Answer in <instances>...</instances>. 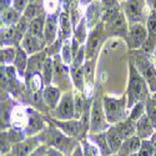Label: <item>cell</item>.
<instances>
[{"mask_svg": "<svg viewBox=\"0 0 156 156\" xmlns=\"http://www.w3.org/2000/svg\"><path fill=\"white\" fill-rule=\"evenodd\" d=\"M37 136L40 139L41 144L59 150L65 156H70L71 152L74 151V149L76 147V145L80 142L77 139L69 137L64 133H61L60 130L56 126H54L49 120H48V126Z\"/></svg>", "mask_w": 156, "mask_h": 156, "instance_id": "1", "label": "cell"}, {"mask_svg": "<svg viewBox=\"0 0 156 156\" xmlns=\"http://www.w3.org/2000/svg\"><path fill=\"white\" fill-rule=\"evenodd\" d=\"M125 95L127 98V109L130 110L135 104L140 101H146L150 99L151 93L145 81V79L140 75L134 62L129 61V84L126 87Z\"/></svg>", "mask_w": 156, "mask_h": 156, "instance_id": "2", "label": "cell"}, {"mask_svg": "<svg viewBox=\"0 0 156 156\" xmlns=\"http://www.w3.org/2000/svg\"><path fill=\"white\" fill-rule=\"evenodd\" d=\"M131 61L134 62L135 68L137 69V71L140 73V75L144 77L150 93H156V68L154 64V59L152 55L140 50H134L131 51Z\"/></svg>", "mask_w": 156, "mask_h": 156, "instance_id": "3", "label": "cell"}, {"mask_svg": "<svg viewBox=\"0 0 156 156\" xmlns=\"http://www.w3.org/2000/svg\"><path fill=\"white\" fill-rule=\"evenodd\" d=\"M102 106L106 120L110 125H115L129 118L127 98L124 94L120 98H114L110 95L102 96Z\"/></svg>", "mask_w": 156, "mask_h": 156, "instance_id": "4", "label": "cell"}, {"mask_svg": "<svg viewBox=\"0 0 156 156\" xmlns=\"http://www.w3.org/2000/svg\"><path fill=\"white\" fill-rule=\"evenodd\" d=\"M111 125L108 122L105 112H104L102 106V96L101 90L95 89V94L91 102V109H90V129L89 134H99L104 133L110 127Z\"/></svg>", "mask_w": 156, "mask_h": 156, "instance_id": "5", "label": "cell"}, {"mask_svg": "<svg viewBox=\"0 0 156 156\" xmlns=\"http://www.w3.org/2000/svg\"><path fill=\"white\" fill-rule=\"evenodd\" d=\"M120 5L129 25L146 24L147 16L150 14V8L146 0H126Z\"/></svg>", "mask_w": 156, "mask_h": 156, "instance_id": "6", "label": "cell"}, {"mask_svg": "<svg viewBox=\"0 0 156 156\" xmlns=\"http://www.w3.org/2000/svg\"><path fill=\"white\" fill-rule=\"evenodd\" d=\"M106 33L105 28H104V23L100 21L96 27L89 31L87 40L85 43V59L91 60V59H98L99 51L106 40Z\"/></svg>", "mask_w": 156, "mask_h": 156, "instance_id": "7", "label": "cell"}, {"mask_svg": "<svg viewBox=\"0 0 156 156\" xmlns=\"http://www.w3.org/2000/svg\"><path fill=\"white\" fill-rule=\"evenodd\" d=\"M54 60V76H53V85L59 87L62 93L73 91L74 85L70 76V69L66 64H64L60 54L53 58Z\"/></svg>", "mask_w": 156, "mask_h": 156, "instance_id": "8", "label": "cell"}, {"mask_svg": "<svg viewBox=\"0 0 156 156\" xmlns=\"http://www.w3.org/2000/svg\"><path fill=\"white\" fill-rule=\"evenodd\" d=\"M74 90L73 91L62 93L61 99L58 104L56 109L50 111L48 116L58 120H71L75 119V105H74Z\"/></svg>", "mask_w": 156, "mask_h": 156, "instance_id": "9", "label": "cell"}, {"mask_svg": "<svg viewBox=\"0 0 156 156\" xmlns=\"http://www.w3.org/2000/svg\"><path fill=\"white\" fill-rule=\"evenodd\" d=\"M147 37V29L145 24H133L129 25L127 35L125 36V43L130 51L140 50L146 41Z\"/></svg>", "mask_w": 156, "mask_h": 156, "instance_id": "10", "label": "cell"}, {"mask_svg": "<svg viewBox=\"0 0 156 156\" xmlns=\"http://www.w3.org/2000/svg\"><path fill=\"white\" fill-rule=\"evenodd\" d=\"M104 28H105V33L108 37H122L127 35L129 30V23L124 15L122 10L116 14L114 18L108 20L106 23H104Z\"/></svg>", "mask_w": 156, "mask_h": 156, "instance_id": "11", "label": "cell"}, {"mask_svg": "<svg viewBox=\"0 0 156 156\" xmlns=\"http://www.w3.org/2000/svg\"><path fill=\"white\" fill-rule=\"evenodd\" d=\"M46 119L53 124L54 126H56L61 133H64L66 136L69 137H74L77 139L79 141H81L84 137L83 135V129H81V124L80 120L77 119H71V120H58L54 118H50V116H46Z\"/></svg>", "mask_w": 156, "mask_h": 156, "instance_id": "12", "label": "cell"}, {"mask_svg": "<svg viewBox=\"0 0 156 156\" xmlns=\"http://www.w3.org/2000/svg\"><path fill=\"white\" fill-rule=\"evenodd\" d=\"M46 124H48V120L45 115H43L40 111H37L35 109L28 108V124H27V127L24 129V133L27 135V137L39 135L46 127Z\"/></svg>", "mask_w": 156, "mask_h": 156, "instance_id": "13", "label": "cell"}, {"mask_svg": "<svg viewBox=\"0 0 156 156\" xmlns=\"http://www.w3.org/2000/svg\"><path fill=\"white\" fill-rule=\"evenodd\" d=\"M41 145V141L39 136H29L21 142L12 145L11 151L8 154L9 156H29L33 151H35Z\"/></svg>", "mask_w": 156, "mask_h": 156, "instance_id": "14", "label": "cell"}, {"mask_svg": "<svg viewBox=\"0 0 156 156\" xmlns=\"http://www.w3.org/2000/svg\"><path fill=\"white\" fill-rule=\"evenodd\" d=\"M19 46L30 56V55H34L36 53L43 51L46 48V43H45V40L43 37H37L35 35H31V34L27 33L24 35V37L21 39Z\"/></svg>", "mask_w": 156, "mask_h": 156, "instance_id": "15", "label": "cell"}, {"mask_svg": "<svg viewBox=\"0 0 156 156\" xmlns=\"http://www.w3.org/2000/svg\"><path fill=\"white\" fill-rule=\"evenodd\" d=\"M59 16L60 14L54 15H46L45 19V28H44V40L46 43V46L51 45L58 40L59 34Z\"/></svg>", "mask_w": 156, "mask_h": 156, "instance_id": "16", "label": "cell"}, {"mask_svg": "<svg viewBox=\"0 0 156 156\" xmlns=\"http://www.w3.org/2000/svg\"><path fill=\"white\" fill-rule=\"evenodd\" d=\"M101 15H102V10H101L100 0H95V2H93L85 8L84 18L86 20V25L89 30H93L101 21Z\"/></svg>", "mask_w": 156, "mask_h": 156, "instance_id": "17", "label": "cell"}, {"mask_svg": "<svg viewBox=\"0 0 156 156\" xmlns=\"http://www.w3.org/2000/svg\"><path fill=\"white\" fill-rule=\"evenodd\" d=\"M16 104L11 101L10 98H6L0 101V131L9 130L11 127V112Z\"/></svg>", "mask_w": 156, "mask_h": 156, "instance_id": "18", "label": "cell"}, {"mask_svg": "<svg viewBox=\"0 0 156 156\" xmlns=\"http://www.w3.org/2000/svg\"><path fill=\"white\" fill-rule=\"evenodd\" d=\"M61 95H62V91L54 86V85H49V86H44L43 89V99H44V102L46 108L49 109V112L53 111L54 109H56L58 104L61 99Z\"/></svg>", "mask_w": 156, "mask_h": 156, "instance_id": "19", "label": "cell"}, {"mask_svg": "<svg viewBox=\"0 0 156 156\" xmlns=\"http://www.w3.org/2000/svg\"><path fill=\"white\" fill-rule=\"evenodd\" d=\"M21 16L23 15L20 12L14 10L11 6H6V8L0 9V30L16 25Z\"/></svg>", "mask_w": 156, "mask_h": 156, "instance_id": "20", "label": "cell"}, {"mask_svg": "<svg viewBox=\"0 0 156 156\" xmlns=\"http://www.w3.org/2000/svg\"><path fill=\"white\" fill-rule=\"evenodd\" d=\"M111 129L121 137L122 141L136 135V122L130 120L129 118L124 121H120V122L115 124V125H111Z\"/></svg>", "mask_w": 156, "mask_h": 156, "instance_id": "21", "label": "cell"}, {"mask_svg": "<svg viewBox=\"0 0 156 156\" xmlns=\"http://www.w3.org/2000/svg\"><path fill=\"white\" fill-rule=\"evenodd\" d=\"M27 124H28V108L15 105L14 110L11 112V127L24 131V129L27 127Z\"/></svg>", "mask_w": 156, "mask_h": 156, "instance_id": "22", "label": "cell"}, {"mask_svg": "<svg viewBox=\"0 0 156 156\" xmlns=\"http://www.w3.org/2000/svg\"><path fill=\"white\" fill-rule=\"evenodd\" d=\"M58 37L62 41L70 40L73 37V24L70 20V15L66 11H61L59 16V34Z\"/></svg>", "mask_w": 156, "mask_h": 156, "instance_id": "23", "label": "cell"}, {"mask_svg": "<svg viewBox=\"0 0 156 156\" xmlns=\"http://www.w3.org/2000/svg\"><path fill=\"white\" fill-rule=\"evenodd\" d=\"M154 133H155V129L149 119V116L144 114L136 121V136L140 137L141 140H149Z\"/></svg>", "mask_w": 156, "mask_h": 156, "instance_id": "24", "label": "cell"}, {"mask_svg": "<svg viewBox=\"0 0 156 156\" xmlns=\"http://www.w3.org/2000/svg\"><path fill=\"white\" fill-rule=\"evenodd\" d=\"M48 55H46V51L45 49L40 53H36L34 55H30L28 59V68H27V74H35V73H41L43 69V65L46 60Z\"/></svg>", "mask_w": 156, "mask_h": 156, "instance_id": "25", "label": "cell"}, {"mask_svg": "<svg viewBox=\"0 0 156 156\" xmlns=\"http://www.w3.org/2000/svg\"><path fill=\"white\" fill-rule=\"evenodd\" d=\"M87 140L99 149L101 156H109V155H111V151H110L109 145H108L106 131L99 133V134H89L87 135Z\"/></svg>", "mask_w": 156, "mask_h": 156, "instance_id": "26", "label": "cell"}, {"mask_svg": "<svg viewBox=\"0 0 156 156\" xmlns=\"http://www.w3.org/2000/svg\"><path fill=\"white\" fill-rule=\"evenodd\" d=\"M28 59H29V55L20 46H16V54H15L14 62H12V66L15 68L16 74L20 79L25 77V73H27V68H28Z\"/></svg>", "mask_w": 156, "mask_h": 156, "instance_id": "27", "label": "cell"}, {"mask_svg": "<svg viewBox=\"0 0 156 156\" xmlns=\"http://www.w3.org/2000/svg\"><path fill=\"white\" fill-rule=\"evenodd\" d=\"M141 146V139L135 136H131L122 141V145L118 152V156H127L131 154H137L139 149Z\"/></svg>", "mask_w": 156, "mask_h": 156, "instance_id": "28", "label": "cell"}, {"mask_svg": "<svg viewBox=\"0 0 156 156\" xmlns=\"http://www.w3.org/2000/svg\"><path fill=\"white\" fill-rule=\"evenodd\" d=\"M44 14H45V10H44L43 3H29V5L23 12V18H25L28 21H31Z\"/></svg>", "mask_w": 156, "mask_h": 156, "instance_id": "29", "label": "cell"}, {"mask_svg": "<svg viewBox=\"0 0 156 156\" xmlns=\"http://www.w3.org/2000/svg\"><path fill=\"white\" fill-rule=\"evenodd\" d=\"M45 19L46 14L39 16L31 21H29V29L28 33L31 35H35L37 37H43L44 39V28H45Z\"/></svg>", "mask_w": 156, "mask_h": 156, "instance_id": "30", "label": "cell"}, {"mask_svg": "<svg viewBox=\"0 0 156 156\" xmlns=\"http://www.w3.org/2000/svg\"><path fill=\"white\" fill-rule=\"evenodd\" d=\"M89 31L90 30H89L87 25H86V20H85V18H83L80 20V23L73 29V36L81 45H85V43L87 40V36H89Z\"/></svg>", "mask_w": 156, "mask_h": 156, "instance_id": "31", "label": "cell"}, {"mask_svg": "<svg viewBox=\"0 0 156 156\" xmlns=\"http://www.w3.org/2000/svg\"><path fill=\"white\" fill-rule=\"evenodd\" d=\"M41 76L45 86L53 85V76H54V60L53 58H46L43 69H41Z\"/></svg>", "mask_w": 156, "mask_h": 156, "instance_id": "32", "label": "cell"}, {"mask_svg": "<svg viewBox=\"0 0 156 156\" xmlns=\"http://www.w3.org/2000/svg\"><path fill=\"white\" fill-rule=\"evenodd\" d=\"M106 137H108V145H109V149H110L111 154H118L121 145H122V140L111 129V126L106 130Z\"/></svg>", "mask_w": 156, "mask_h": 156, "instance_id": "33", "label": "cell"}, {"mask_svg": "<svg viewBox=\"0 0 156 156\" xmlns=\"http://www.w3.org/2000/svg\"><path fill=\"white\" fill-rule=\"evenodd\" d=\"M16 54V48H0V65H12Z\"/></svg>", "mask_w": 156, "mask_h": 156, "instance_id": "34", "label": "cell"}, {"mask_svg": "<svg viewBox=\"0 0 156 156\" xmlns=\"http://www.w3.org/2000/svg\"><path fill=\"white\" fill-rule=\"evenodd\" d=\"M74 105H75V119L79 120L81 118V115L84 112V109H85V104H86V98L83 93H79L74 90Z\"/></svg>", "mask_w": 156, "mask_h": 156, "instance_id": "35", "label": "cell"}, {"mask_svg": "<svg viewBox=\"0 0 156 156\" xmlns=\"http://www.w3.org/2000/svg\"><path fill=\"white\" fill-rule=\"evenodd\" d=\"M71 40V39H70ZM70 40H66L62 43V46H61V50H60V58L62 60L64 64H66L68 66H70L71 62H73V51H71V43Z\"/></svg>", "mask_w": 156, "mask_h": 156, "instance_id": "36", "label": "cell"}, {"mask_svg": "<svg viewBox=\"0 0 156 156\" xmlns=\"http://www.w3.org/2000/svg\"><path fill=\"white\" fill-rule=\"evenodd\" d=\"M144 114H145V102L140 101L129 110V119L136 122Z\"/></svg>", "mask_w": 156, "mask_h": 156, "instance_id": "37", "label": "cell"}, {"mask_svg": "<svg viewBox=\"0 0 156 156\" xmlns=\"http://www.w3.org/2000/svg\"><path fill=\"white\" fill-rule=\"evenodd\" d=\"M156 149L152 146L150 140H141V146L137 151V156H155Z\"/></svg>", "mask_w": 156, "mask_h": 156, "instance_id": "38", "label": "cell"}, {"mask_svg": "<svg viewBox=\"0 0 156 156\" xmlns=\"http://www.w3.org/2000/svg\"><path fill=\"white\" fill-rule=\"evenodd\" d=\"M145 114L149 116V119H150L154 129L156 130V106H155V104L151 101V99L145 101Z\"/></svg>", "mask_w": 156, "mask_h": 156, "instance_id": "39", "label": "cell"}, {"mask_svg": "<svg viewBox=\"0 0 156 156\" xmlns=\"http://www.w3.org/2000/svg\"><path fill=\"white\" fill-rule=\"evenodd\" d=\"M146 29L147 34L151 36H156V9L150 10V14L146 20Z\"/></svg>", "mask_w": 156, "mask_h": 156, "instance_id": "40", "label": "cell"}, {"mask_svg": "<svg viewBox=\"0 0 156 156\" xmlns=\"http://www.w3.org/2000/svg\"><path fill=\"white\" fill-rule=\"evenodd\" d=\"M62 43H64V41L61 40V39H59V37H58V40H56L55 43H53L51 45L46 46V48H45V51H46L48 58H54L55 55L60 54V50H61Z\"/></svg>", "mask_w": 156, "mask_h": 156, "instance_id": "41", "label": "cell"}, {"mask_svg": "<svg viewBox=\"0 0 156 156\" xmlns=\"http://www.w3.org/2000/svg\"><path fill=\"white\" fill-rule=\"evenodd\" d=\"M29 3H30V0H11V8L23 15L24 10L27 9Z\"/></svg>", "mask_w": 156, "mask_h": 156, "instance_id": "42", "label": "cell"}, {"mask_svg": "<svg viewBox=\"0 0 156 156\" xmlns=\"http://www.w3.org/2000/svg\"><path fill=\"white\" fill-rule=\"evenodd\" d=\"M101 4V10H106L110 8H115V6H120L119 0H100Z\"/></svg>", "mask_w": 156, "mask_h": 156, "instance_id": "43", "label": "cell"}, {"mask_svg": "<svg viewBox=\"0 0 156 156\" xmlns=\"http://www.w3.org/2000/svg\"><path fill=\"white\" fill-rule=\"evenodd\" d=\"M74 2H75V0H60V4H61V9H62V11L69 12V9H70V6L73 5Z\"/></svg>", "mask_w": 156, "mask_h": 156, "instance_id": "44", "label": "cell"}, {"mask_svg": "<svg viewBox=\"0 0 156 156\" xmlns=\"http://www.w3.org/2000/svg\"><path fill=\"white\" fill-rule=\"evenodd\" d=\"M46 156H65L62 152H60L59 150L54 149V147H49L46 149Z\"/></svg>", "mask_w": 156, "mask_h": 156, "instance_id": "45", "label": "cell"}, {"mask_svg": "<svg viewBox=\"0 0 156 156\" xmlns=\"http://www.w3.org/2000/svg\"><path fill=\"white\" fill-rule=\"evenodd\" d=\"M70 156H84V151H83V146H81V144L79 142V144L76 145V147L74 149V151L71 152V155Z\"/></svg>", "mask_w": 156, "mask_h": 156, "instance_id": "46", "label": "cell"}, {"mask_svg": "<svg viewBox=\"0 0 156 156\" xmlns=\"http://www.w3.org/2000/svg\"><path fill=\"white\" fill-rule=\"evenodd\" d=\"M93 2H95V0H79L80 5H81V6H85V8H86L89 4H91Z\"/></svg>", "mask_w": 156, "mask_h": 156, "instance_id": "47", "label": "cell"}, {"mask_svg": "<svg viewBox=\"0 0 156 156\" xmlns=\"http://www.w3.org/2000/svg\"><path fill=\"white\" fill-rule=\"evenodd\" d=\"M150 140V142H151V144H152V146L156 149V130H155V133L152 134V136L149 139Z\"/></svg>", "mask_w": 156, "mask_h": 156, "instance_id": "48", "label": "cell"}, {"mask_svg": "<svg viewBox=\"0 0 156 156\" xmlns=\"http://www.w3.org/2000/svg\"><path fill=\"white\" fill-rule=\"evenodd\" d=\"M150 99H151V101H152V102L155 104V106H156V93H152V94H151V98H150Z\"/></svg>", "mask_w": 156, "mask_h": 156, "instance_id": "49", "label": "cell"}, {"mask_svg": "<svg viewBox=\"0 0 156 156\" xmlns=\"http://www.w3.org/2000/svg\"><path fill=\"white\" fill-rule=\"evenodd\" d=\"M152 59H154V64H155V68H156V48H155V51L152 53Z\"/></svg>", "mask_w": 156, "mask_h": 156, "instance_id": "50", "label": "cell"}, {"mask_svg": "<svg viewBox=\"0 0 156 156\" xmlns=\"http://www.w3.org/2000/svg\"><path fill=\"white\" fill-rule=\"evenodd\" d=\"M127 156H137V154H131V155H127Z\"/></svg>", "mask_w": 156, "mask_h": 156, "instance_id": "51", "label": "cell"}, {"mask_svg": "<svg viewBox=\"0 0 156 156\" xmlns=\"http://www.w3.org/2000/svg\"><path fill=\"white\" fill-rule=\"evenodd\" d=\"M124 2H126V0H119V3L121 4V3H124Z\"/></svg>", "mask_w": 156, "mask_h": 156, "instance_id": "52", "label": "cell"}, {"mask_svg": "<svg viewBox=\"0 0 156 156\" xmlns=\"http://www.w3.org/2000/svg\"><path fill=\"white\" fill-rule=\"evenodd\" d=\"M109 156H118V154H111V155H109Z\"/></svg>", "mask_w": 156, "mask_h": 156, "instance_id": "53", "label": "cell"}, {"mask_svg": "<svg viewBox=\"0 0 156 156\" xmlns=\"http://www.w3.org/2000/svg\"><path fill=\"white\" fill-rule=\"evenodd\" d=\"M0 156H3V154H2V151H0Z\"/></svg>", "mask_w": 156, "mask_h": 156, "instance_id": "54", "label": "cell"}, {"mask_svg": "<svg viewBox=\"0 0 156 156\" xmlns=\"http://www.w3.org/2000/svg\"><path fill=\"white\" fill-rule=\"evenodd\" d=\"M3 156H9V155H3Z\"/></svg>", "mask_w": 156, "mask_h": 156, "instance_id": "55", "label": "cell"}, {"mask_svg": "<svg viewBox=\"0 0 156 156\" xmlns=\"http://www.w3.org/2000/svg\"><path fill=\"white\" fill-rule=\"evenodd\" d=\"M155 156H156V152H155Z\"/></svg>", "mask_w": 156, "mask_h": 156, "instance_id": "56", "label": "cell"}]
</instances>
